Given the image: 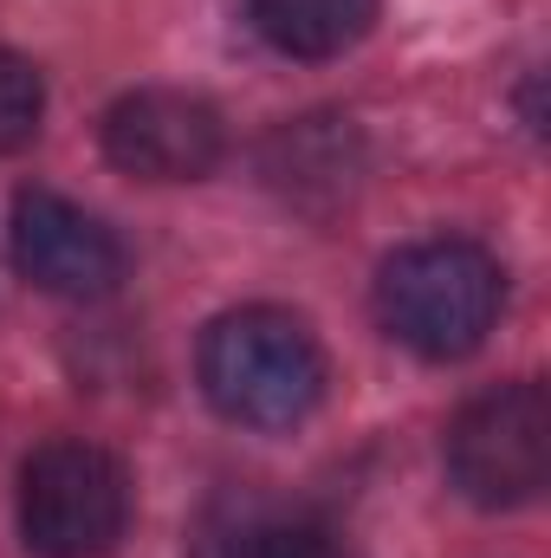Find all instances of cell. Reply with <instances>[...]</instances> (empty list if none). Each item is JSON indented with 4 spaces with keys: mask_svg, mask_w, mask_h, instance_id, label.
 <instances>
[{
    "mask_svg": "<svg viewBox=\"0 0 551 558\" xmlns=\"http://www.w3.org/2000/svg\"><path fill=\"white\" fill-rule=\"evenodd\" d=\"M201 390L241 428H298L325 397V351L285 305H234L201 331Z\"/></svg>",
    "mask_w": 551,
    "mask_h": 558,
    "instance_id": "6da1fadb",
    "label": "cell"
},
{
    "mask_svg": "<svg viewBox=\"0 0 551 558\" xmlns=\"http://www.w3.org/2000/svg\"><path fill=\"white\" fill-rule=\"evenodd\" d=\"M506 305V274L480 241H415L403 254L383 260L377 274V318L396 344H409L415 357H467L487 344V331L500 325Z\"/></svg>",
    "mask_w": 551,
    "mask_h": 558,
    "instance_id": "7a4b0ae2",
    "label": "cell"
},
{
    "mask_svg": "<svg viewBox=\"0 0 551 558\" xmlns=\"http://www.w3.org/2000/svg\"><path fill=\"white\" fill-rule=\"evenodd\" d=\"M131 526V474L98 441L59 435L20 468V539L33 558H105Z\"/></svg>",
    "mask_w": 551,
    "mask_h": 558,
    "instance_id": "3957f363",
    "label": "cell"
},
{
    "mask_svg": "<svg viewBox=\"0 0 551 558\" xmlns=\"http://www.w3.org/2000/svg\"><path fill=\"white\" fill-rule=\"evenodd\" d=\"M448 481L461 500L506 513L539 500L551 481V397L546 384H500L480 390L461 416L448 422Z\"/></svg>",
    "mask_w": 551,
    "mask_h": 558,
    "instance_id": "277c9868",
    "label": "cell"
},
{
    "mask_svg": "<svg viewBox=\"0 0 551 558\" xmlns=\"http://www.w3.org/2000/svg\"><path fill=\"white\" fill-rule=\"evenodd\" d=\"M105 156L143 182H201L228 156V124L195 92L143 85L105 111Z\"/></svg>",
    "mask_w": 551,
    "mask_h": 558,
    "instance_id": "5b68a950",
    "label": "cell"
},
{
    "mask_svg": "<svg viewBox=\"0 0 551 558\" xmlns=\"http://www.w3.org/2000/svg\"><path fill=\"white\" fill-rule=\"evenodd\" d=\"M13 267L52 299H105L124 279V241L52 189L13 195Z\"/></svg>",
    "mask_w": 551,
    "mask_h": 558,
    "instance_id": "8992f818",
    "label": "cell"
},
{
    "mask_svg": "<svg viewBox=\"0 0 551 558\" xmlns=\"http://www.w3.org/2000/svg\"><path fill=\"white\" fill-rule=\"evenodd\" d=\"M247 13L285 59H338L377 26V0H247Z\"/></svg>",
    "mask_w": 551,
    "mask_h": 558,
    "instance_id": "52a82bcc",
    "label": "cell"
},
{
    "mask_svg": "<svg viewBox=\"0 0 551 558\" xmlns=\"http://www.w3.org/2000/svg\"><path fill=\"white\" fill-rule=\"evenodd\" d=\"M201 558H344V546L311 520H241L228 539H208Z\"/></svg>",
    "mask_w": 551,
    "mask_h": 558,
    "instance_id": "ba28073f",
    "label": "cell"
},
{
    "mask_svg": "<svg viewBox=\"0 0 551 558\" xmlns=\"http://www.w3.org/2000/svg\"><path fill=\"white\" fill-rule=\"evenodd\" d=\"M39 118H46V78H39V65L0 46V156L26 149V143L39 137Z\"/></svg>",
    "mask_w": 551,
    "mask_h": 558,
    "instance_id": "9c48e42d",
    "label": "cell"
}]
</instances>
